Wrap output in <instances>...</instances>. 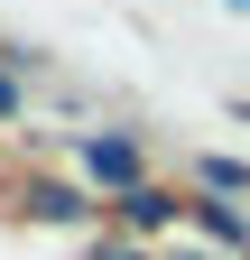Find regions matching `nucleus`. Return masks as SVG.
<instances>
[{
	"label": "nucleus",
	"instance_id": "nucleus-1",
	"mask_svg": "<svg viewBox=\"0 0 250 260\" xmlns=\"http://www.w3.org/2000/svg\"><path fill=\"white\" fill-rule=\"evenodd\" d=\"M74 158H84V186H93V195H130V186H148V140H139V130H84Z\"/></svg>",
	"mask_w": 250,
	"mask_h": 260
},
{
	"label": "nucleus",
	"instance_id": "nucleus-4",
	"mask_svg": "<svg viewBox=\"0 0 250 260\" xmlns=\"http://www.w3.org/2000/svg\"><path fill=\"white\" fill-rule=\"evenodd\" d=\"M28 214H37V223H93V186H65V177H28Z\"/></svg>",
	"mask_w": 250,
	"mask_h": 260
},
{
	"label": "nucleus",
	"instance_id": "nucleus-8",
	"mask_svg": "<svg viewBox=\"0 0 250 260\" xmlns=\"http://www.w3.org/2000/svg\"><path fill=\"white\" fill-rule=\"evenodd\" d=\"M158 260H232V251H213V242H176V251H158Z\"/></svg>",
	"mask_w": 250,
	"mask_h": 260
},
{
	"label": "nucleus",
	"instance_id": "nucleus-6",
	"mask_svg": "<svg viewBox=\"0 0 250 260\" xmlns=\"http://www.w3.org/2000/svg\"><path fill=\"white\" fill-rule=\"evenodd\" d=\"M84 260H158V251H148V242H130V233H102Z\"/></svg>",
	"mask_w": 250,
	"mask_h": 260
},
{
	"label": "nucleus",
	"instance_id": "nucleus-7",
	"mask_svg": "<svg viewBox=\"0 0 250 260\" xmlns=\"http://www.w3.org/2000/svg\"><path fill=\"white\" fill-rule=\"evenodd\" d=\"M28 112V75H19V65H0V121H19Z\"/></svg>",
	"mask_w": 250,
	"mask_h": 260
},
{
	"label": "nucleus",
	"instance_id": "nucleus-9",
	"mask_svg": "<svg viewBox=\"0 0 250 260\" xmlns=\"http://www.w3.org/2000/svg\"><path fill=\"white\" fill-rule=\"evenodd\" d=\"M223 10H232V19H250V0H223Z\"/></svg>",
	"mask_w": 250,
	"mask_h": 260
},
{
	"label": "nucleus",
	"instance_id": "nucleus-10",
	"mask_svg": "<svg viewBox=\"0 0 250 260\" xmlns=\"http://www.w3.org/2000/svg\"><path fill=\"white\" fill-rule=\"evenodd\" d=\"M241 121H250V103H241Z\"/></svg>",
	"mask_w": 250,
	"mask_h": 260
},
{
	"label": "nucleus",
	"instance_id": "nucleus-3",
	"mask_svg": "<svg viewBox=\"0 0 250 260\" xmlns=\"http://www.w3.org/2000/svg\"><path fill=\"white\" fill-rule=\"evenodd\" d=\"M185 223H195V242L250 260V214H241V195H204V186H185Z\"/></svg>",
	"mask_w": 250,
	"mask_h": 260
},
{
	"label": "nucleus",
	"instance_id": "nucleus-5",
	"mask_svg": "<svg viewBox=\"0 0 250 260\" xmlns=\"http://www.w3.org/2000/svg\"><path fill=\"white\" fill-rule=\"evenodd\" d=\"M195 186H204V195H250V168L223 158V149H195Z\"/></svg>",
	"mask_w": 250,
	"mask_h": 260
},
{
	"label": "nucleus",
	"instance_id": "nucleus-2",
	"mask_svg": "<svg viewBox=\"0 0 250 260\" xmlns=\"http://www.w3.org/2000/svg\"><path fill=\"white\" fill-rule=\"evenodd\" d=\"M167 223H185V195L176 186H130V195H111V233H130V242H158Z\"/></svg>",
	"mask_w": 250,
	"mask_h": 260
}]
</instances>
